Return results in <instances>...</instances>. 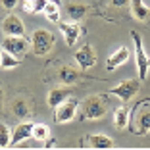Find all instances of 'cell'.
Wrapping results in <instances>:
<instances>
[{
  "label": "cell",
  "instance_id": "obj_14",
  "mask_svg": "<svg viewBox=\"0 0 150 150\" xmlns=\"http://www.w3.org/2000/svg\"><path fill=\"white\" fill-rule=\"evenodd\" d=\"M79 71L75 69V67L71 66H64L62 69H60V81H62L64 85H67V87H71V85H75L77 81H79Z\"/></svg>",
  "mask_w": 150,
  "mask_h": 150
},
{
  "label": "cell",
  "instance_id": "obj_11",
  "mask_svg": "<svg viewBox=\"0 0 150 150\" xmlns=\"http://www.w3.org/2000/svg\"><path fill=\"white\" fill-rule=\"evenodd\" d=\"M33 137V123L31 121H23L12 131V144H19V142L27 141Z\"/></svg>",
  "mask_w": 150,
  "mask_h": 150
},
{
  "label": "cell",
  "instance_id": "obj_7",
  "mask_svg": "<svg viewBox=\"0 0 150 150\" xmlns=\"http://www.w3.org/2000/svg\"><path fill=\"white\" fill-rule=\"evenodd\" d=\"M2 33L6 37H25V25L16 13H10L2 21Z\"/></svg>",
  "mask_w": 150,
  "mask_h": 150
},
{
  "label": "cell",
  "instance_id": "obj_28",
  "mask_svg": "<svg viewBox=\"0 0 150 150\" xmlns=\"http://www.w3.org/2000/svg\"><path fill=\"white\" fill-rule=\"evenodd\" d=\"M50 2H56V4H58V6H60V0H50Z\"/></svg>",
  "mask_w": 150,
  "mask_h": 150
},
{
  "label": "cell",
  "instance_id": "obj_17",
  "mask_svg": "<svg viewBox=\"0 0 150 150\" xmlns=\"http://www.w3.org/2000/svg\"><path fill=\"white\" fill-rule=\"evenodd\" d=\"M88 142H91L93 148H112L114 146V141L108 135H91Z\"/></svg>",
  "mask_w": 150,
  "mask_h": 150
},
{
  "label": "cell",
  "instance_id": "obj_4",
  "mask_svg": "<svg viewBox=\"0 0 150 150\" xmlns=\"http://www.w3.org/2000/svg\"><path fill=\"white\" fill-rule=\"evenodd\" d=\"M106 110H108V106L104 102V98H102V94L88 96L83 102V119H100V117H104Z\"/></svg>",
  "mask_w": 150,
  "mask_h": 150
},
{
  "label": "cell",
  "instance_id": "obj_23",
  "mask_svg": "<svg viewBox=\"0 0 150 150\" xmlns=\"http://www.w3.org/2000/svg\"><path fill=\"white\" fill-rule=\"evenodd\" d=\"M50 137V127L44 123H33V139L44 142L46 139Z\"/></svg>",
  "mask_w": 150,
  "mask_h": 150
},
{
  "label": "cell",
  "instance_id": "obj_22",
  "mask_svg": "<svg viewBox=\"0 0 150 150\" xmlns=\"http://www.w3.org/2000/svg\"><path fill=\"white\" fill-rule=\"evenodd\" d=\"M46 2H48V0H25V2H23V10H25L27 13H42Z\"/></svg>",
  "mask_w": 150,
  "mask_h": 150
},
{
  "label": "cell",
  "instance_id": "obj_29",
  "mask_svg": "<svg viewBox=\"0 0 150 150\" xmlns=\"http://www.w3.org/2000/svg\"><path fill=\"white\" fill-rule=\"evenodd\" d=\"M0 54H2V52H0Z\"/></svg>",
  "mask_w": 150,
  "mask_h": 150
},
{
  "label": "cell",
  "instance_id": "obj_3",
  "mask_svg": "<svg viewBox=\"0 0 150 150\" xmlns=\"http://www.w3.org/2000/svg\"><path fill=\"white\" fill-rule=\"evenodd\" d=\"M31 46L37 56H46L54 46V35L46 29H35L31 35Z\"/></svg>",
  "mask_w": 150,
  "mask_h": 150
},
{
  "label": "cell",
  "instance_id": "obj_20",
  "mask_svg": "<svg viewBox=\"0 0 150 150\" xmlns=\"http://www.w3.org/2000/svg\"><path fill=\"white\" fill-rule=\"evenodd\" d=\"M12 110L13 114L18 115V117H27V115H31V110H29V104H27L25 98H16L12 104Z\"/></svg>",
  "mask_w": 150,
  "mask_h": 150
},
{
  "label": "cell",
  "instance_id": "obj_21",
  "mask_svg": "<svg viewBox=\"0 0 150 150\" xmlns=\"http://www.w3.org/2000/svg\"><path fill=\"white\" fill-rule=\"evenodd\" d=\"M42 13L46 16V19L48 21H52V23H58L60 21V8H58V4L56 2H46V6H44V10H42Z\"/></svg>",
  "mask_w": 150,
  "mask_h": 150
},
{
  "label": "cell",
  "instance_id": "obj_24",
  "mask_svg": "<svg viewBox=\"0 0 150 150\" xmlns=\"http://www.w3.org/2000/svg\"><path fill=\"white\" fill-rule=\"evenodd\" d=\"M10 144H12V131L6 123H0V148H6Z\"/></svg>",
  "mask_w": 150,
  "mask_h": 150
},
{
  "label": "cell",
  "instance_id": "obj_25",
  "mask_svg": "<svg viewBox=\"0 0 150 150\" xmlns=\"http://www.w3.org/2000/svg\"><path fill=\"white\" fill-rule=\"evenodd\" d=\"M2 6H4L6 10H13L18 6V0H2Z\"/></svg>",
  "mask_w": 150,
  "mask_h": 150
},
{
  "label": "cell",
  "instance_id": "obj_18",
  "mask_svg": "<svg viewBox=\"0 0 150 150\" xmlns=\"http://www.w3.org/2000/svg\"><path fill=\"white\" fill-rule=\"evenodd\" d=\"M19 64H21V60H19L18 56H13V54L2 50V54H0V67H2V69H12V67H18Z\"/></svg>",
  "mask_w": 150,
  "mask_h": 150
},
{
  "label": "cell",
  "instance_id": "obj_2",
  "mask_svg": "<svg viewBox=\"0 0 150 150\" xmlns=\"http://www.w3.org/2000/svg\"><path fill=\"white\" fill-rule=\"evenodd\" d=\"M131 39L135 42V58H137V71H139V79L146 81L148 77V71H150V56L146 54L144 46H142V39L137 31H131Z\"/></svg>",
  "mask_w": 150,
  "mask_h": 150
},
{
  "label": "cell",
  "instance_id": "obj_5",
  "mask_svg": "<svg viewBox=\"0 0 150 150\" xmlns=\"http://www.w3.org/2000/svg\"><path fill=\"white\" fill-rule=\"evenodd\" d=\"M139 88H141V79H127V81H121L119 85H115L114 88H110L106 94H114L121 102H129L139 93Z\"/></svg>",
  "mask_w": 150,
  "mask_h": 150
},
{
  "label": "cell",
  "instance_id": "obj_15",
  "mask_svg": "<svg viewBox=\"0 0 150 150\" xmlns=\"http://www.w3.org/2000/svg\"><path fill=\"white\" fill-rule=\"evenodd\" d=\"M129 2H131V12H133V16H135V19L146 21V19L150 18V10L146 8V4L142 0H129Z\"/></svg>",
  "mask_w": 150,
  "mask_h": 150
},
{
  "label": "cell",
  "instance_id": "obj_27",
  "mask_svg": "<svg viewBox=\"0 0 150 150\" xmlns=\"http://www.w3.org/2000/svg\"><path fill=\"white\" fill-rule=\"evenodd\" d=\"M2 104H4V93H2V88H0V110H2Z\"/></svg>",
  "mask_w": 150,
  "mask_h": 150
},
{
  "label": "cell",
  "instance_id": "obj_10",
  "mask_svg": "<svg viewBox=\"0 0 150 150\" xmlns=\"http://www.w3.org/2000/svg\"><path fill=\"white\" fill-rule=\"evenodd\" d=\"M58 27H60L64 39H66V44L67 46H73V44L77 42V39H79V35H81V25L77 21L75 23H60L58 21Z\"/></svg>",
  "mask_w": 150,
  "mask_h": 150
},
{
  "label": "cell",
  "instance_id": "obj_12",
  "mask_svg": "<svg viewBox=\"0 0 150 150\" xmlns=\"http://www.w3.org/2000/svg\"><path fill=\"white\" fill-rule=\"evenodd\" d=\"M69 94H71V88L67 87H56V88H52L48 93V96H46V102H48V106L50 108H56L58 104H62L64 100H67L69 98Z\"/></svg>",
  "mask_w": 150,
  "mask_h": 150
},
{
  "label": "cell",
  "instance_id": "obj_19",
  "mask_svg": "<svg viewBox=\"0 0 150 150\" xmlns=\"http://www.w3.org/2000/svg\"><path fill=\"white\" fill-rule=\"evenodd\" d=\"M67 16H69V19H73V21H79V19H83L85 16H87V6L85 4H67Z\"/></svg>",
  "mask_w": 150,
  "mask_h": 150
},
{
  "label": "cell",
  "instance_id": "obj_1",
  "mask_svg": "<svg viewBox=\"0 0 150 150\" xmlns=\"http://www.w3.org/2000/svg\"><path fill=\"white\" fill-rule=\"evenodd\" d=\"M129 127L135 135H146L150 131V98H144L129 112Z\"/></svg>",
  "mask_w": 150,
  "mask_h": 150
},
{
  "label": "cell",
  "instance_id": "obj_8",
  "mask_svg": "<svg viewBox=\"0 0 150 150\" xmlns=\"http://www.w3.org/2000/svg\"><path fill=\"white\" fill-rule=\"evenodd\" d=\"M73 58H75V62H77V66L83 67V69H91V67L96 66V52H94V48L91 44H83L73 54Z\"/></svg>",
  "mask_w": 150,
  "mask_h": 150
},
{
  "label": "cell",
  "instance_id": "obj_6",
  "mask_svg": "<svg viewBox=\"0 0 150 150\" xmlns=\"http://www.w3.org/2000/svg\"><path fill=\"white\" fill-rule=\"evenodd\" d=\"M75 114H77V102L64 100L62 104H58L54 108V121L56 123H67L75 117Z\"/></svg>",
  "mask_w": 150,
  "mask_h": 150
},
{
  "label": "cell",
  "instance_id": "obj_13",
  "mask_svg": "<svg viewBox=\"0 0 150 150\" xmlns=\"http://www.w3.org/2000/svg\"><path fill=\"white\" fill-rule=\"evenodd\" d=\"M129 60V48L127 46H121V48H117L114 54H112L110 58H108V62H106V67L108 69H115V67H119V66H123L125 62Z\"/></svg>",
  "mask_w": 150,
  "mask_h": 150
},
{
  "label": "cell",
  "instance_id": "obj_9",
  "mask_svg": "<svg viewBox=\"0 0 150 150\" xmlns=\"http://www.w3.org/2000/svg\"><path fill=\"white\" fill-rule=\"evenodd\" d=\"M2 50H6V52L13 54V56H23V54H27V50H29V42H27L23 37H6L4 40H2Z\"/></svg>",
  "mask_w": 150,
  "mask_h": 150
},
{
  "label": "cell",
  "instance_id": "obj_26",
  "mask_svg": "<svg viewBox=\"0 0 150 150\" xmlns=\"http://www.w3.org/2000/svg\"><path fill=\"white\" fill-rule=\"evenodd\" d=\"M112 6H115V8H121V6H127L129 0H110Z\"/></svg>",
  "mask_w": 150,
  "mask_h": 150
},
{
  "label": "cell",
  "instance_id": "obj_16",
  "mask_svg": "<svg viewBox=\"0 0 150 150\" xmlns=\"http://www.w3.org/2000/svg\"><path fill=\"white\" fill-rule=\"evenodd\" d=\"M129 108H117V110H115V114H114V125L117 129H125L129 125Z\"/></svg>",
  "mask_w": 150,
  "mask_h": 150
}]
</instances>
